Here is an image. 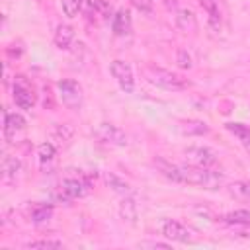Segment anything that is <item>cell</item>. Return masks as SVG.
I'll list each match as a JSON object with an SVG mask.
<instances>
[{
	"instance_id": "8fae6325",
	"label": "cell",
	"mask_w": 250,
	"mask_h": 250,
	"mask_svg": "<svg viewBox=\"0 0 250 250\" xmlns=\"http://www.w3.org/2000/svg\"><path fill=\"white\" fill-rule=\"evenodd\" d=\"M180 133L186 135V137H195V135H207L209 133V125L205 121H199V119H186V121H180L178 125Z\"/></svg>"
},
{
	"instance_id": "603a6c76",
	"label": "cell",
	"mask_w": 250,
	"mask_h": 250,
	"mask_svg": "<svg viewBox=\"0 0 250 250\" xmlns=\"http://www.w3.org/2000/svg\"><path fill=\"white\" fill-rule=\"evenodd\" d=\"M20 168H21V164H20V160L16 156H4V160H2V172H4V178L6 180L16 178V174L20 172Z\"/></svg>"
},
{
	"instance_id": "ffe728a7",
	"label": "cell",
	"mask_w": 250,
	"mask_h": 250,
	"mask_svg": "<svg viewBox=\"0 0 250 250\" xmlns=\"http://www.w3.org/2000/svg\"><path fill=\"white\" fill-rule=\"evenodd\" d=\"M199 4H201V8H203V10L207 12V16H209V23L215 25V27H219V25H221L219 2H217V0H199Z\"/></svg>"
},
{
	"instance_id": "52a82bcc",
	"label": "cell",
	"mask_w": 250,
	"mask_h": 250,
	"mask_svg": "<svg viewBox=\"0 0 250 250\" xmlns=\"http://www.w3.org/2000/svg\"><path fill=\"white\" fill-rule=\"evenodd\" d=\"M184 154L189 164L201 166V168H213L217 164V152L209 146H188L184 148Z\"/></svg>"
},
{
	"instance_id": "277c9868",
	"label": "cell",
	"mask_w": 250,
	"mask_h": 250,
	"mask_svg": "<svg viewBox=\"0 0 250 250\" xmlns=\"http://www.w3.org/2000/svg\"><path fill=\"white\" fill-rule=\"evenodd\" d=\"M57 88H59V96L62 100V104L68 107V109H80L82 105V86L72 80V78H62L57 82Z\"/></svg>"
},
{
	"instance_id": "7402d4cb",
	"label": "cell",
	"mask_w": 250,
	"mask_h": 250,
	"mask_svg": "<svg viewBox=\"0 0 250 250\" xmlns=\"http://www.w3.org/2000/svg\"><path fill=\"white\" fill-rule=\"evenodd\" d=\"M229 191L236 197V199H242V201H250V182L248 180H242V182H234L229 186Z\"/></svg>"
},
{
	"instance_id": "5bb4252c",
	"label": "cell",
	"mask_w": 250,
	"mask_h": 250,
	"mask_svg": "<svg viewBox=\"0 0 250 250\" xmlns=\"http://www.w3.org/2000/svg\"><path fill=\"white\" fill-rule=\"evenodd\" d=\"M23 127H25V117L21 113H6V117H4V133H6V137L16 135Z\"/></svg>"
},
{
	"instance_id": "e0dca14e",
	"label": "cell",
	"mask_w": 250,
	"mask_h": 250,
	"mask_svg": "<svg viewBox=\"0 0 250 250\" xmlns=\"http://www.w3.org/2000/svg\"><path fill=\"white\" fill-rule=\"evenodd\" d=\"M225 129H227L229 133H232L242 145L250 146V127H248V125L238 123V121H229V123H225Z\"/></svg>"
},
{
	"instance_id": "7a4b0ae2",
	"label": "cell",
	"mask_w": 250,
	"mask_h": 250,
	"mask_svg": "<svg viewBox=\"0 0 250 250\" xmlns=\"http://www.w3.org/2000/svg\"><path fill=\"white\" fill-rule=\"evenodd\" d=\"M143 74L145 78L158 86V88H164V90H170V92H178V90H184L188 86L186 78H182L180 74L172 72V70H166V68H158V66H145L143 68Z\"/></svg>"
},
{
	"instance_id": "30bf717a",
	"label": "cell",
	"mask_w": 250,
	"mask_h": 250,
	"mask_svg": "<svg viewBox=\"0 0 250 250\" xmlns=\"http://www.w3.org/2000/svg\"><path fill=\"white\" fill-rule=\"evenodd\" d=\"M131 27H133V21H131V12L125 10V8H119L115 12V16L111 18V29L115 35H127L131 33Z\"/></svg>"
},
{
	"instance_id": "ac0fdd59",
	"label": "cell",
	"mask_w": 250,
	"mask_h": 250,
	"mask_svg": "<svg viewBox=\"0 0 250 250\" xmlns=\"http://www.w3.org/2000/svg\"><path fill=\"white\" fill-rule=\"evenodd\" d=\"M176 25L182 31H195L197 29V21H195L193 12L191 10H180L178 16H176Z\"/></svg>"
},
{
	"instance_id": "7c38bea8",
	"label": "cell",
	"mask_w": 250,
	"mask_h": 250,
	"mask_svg": "<svg viewBox=\"0 0 250 250\" xmlns=\"http://www.w3.org/2000/svg\"><path fill=\"white\" fill-rule=\"evenodd\" d=\"M72 39H74V29H72V25H68V23H59V25H57V31H55V35H53V43H55L59 49H68L70 43H72Z\"/></svg>"
},
{
	"instance_id": "d4e9b609",
	"label": "cell",
	"mask_w": 250,
	"mask_h": 250,
	"mask_svg": "<svg viewBox=\"0 0 250 250\" xmlns=\"http://www.w3.org/2000/svg\"><path fill=\"white\" fill-rule=\"evenodd\" d=\"M82 2L84 0H62V12L68 18H74L78 14V10L82 8Z\"/></svg>"
},
{
	"instance_id": "6da1fadb",
	"label": "cell",
	"mask_w": 250,
	"mask_h": 250,
	"mask_svg": "<svg viewBox=\"0 0 250 250\" xmlns=\"http://www.w3.org/2000/svg\"><path fill=\"white\" fill-rule=\"evenodd\" d=\"M154 166L172 182L188 184V186H197L203 189H217L223 186L225 176L221 172H215L211 168H201L193 164H170L164 158H156Z\"/></svg>"
},
{
	"instance_id": "f1b7e54d",
	"label": "cell",
	"mask_w": 250,
	"mask_h": 250,
	"mask_svg": "<svg viewBox=\"0 0 250 250\" xmlns=\"http://www.w3.org/2000/svg\"><path fill=\"white\" fill-rule=\"evenodd\" d=\"M139 246H148V248H170V244H164V242H141Z\"/></svg>"
},
{
	"instance_id": "cb8c5ba5",
	"label": "cell",
	"mask_w": 250,
	"mask_h": 250,
	"mask_svg": "<svg viewBox=\"0 0 250 250\" xmlns=\"http://www.w3.org/2000/svg\"><path fill=\"white\" fill-rule=\"evenodd\" d=\"M37 156H39V162H49V160H53V156H55V145L53 143H41L39 146H37Z\"/></svg>"
},
{
	"instance_id": "2e32d148",
	"label": "cell",
	"mask_w": 250,
	"mask_h": 250,
	"mask_svg": "<svg viewBox=\"0 0 250 250\" xmlns=\"http://www.w3.org/2000/svg\"><path fill=\"white\" fill-rule=\"evenodd\" d=\"M104 178H105V184H107L115 193H119V195H133V188H131L125 180H121L117 174L107 172Z\"/></svg>"
},
{
	"instance_id": "5b68a950",
	"label": "cell",
	"mask_w": 250,
	"mask_h": 250,
	"mask_svg": "<svg viewBox=\"0 0 250 250\" xmlns=\"http://www.w3.org/2000/svg\"><path fill=\"white\" fill-rule=\"evenodd\" d=\"M94 137L104 143V145H111V146H127L129 139L127 135L113 123H107V121H102L94 127Z\"/></svg>"
},
{
	"instance_id": "d6986e66",
	"label": "cell",
	"mask_w": 250,
	"mask_h": 250,
	"mask_svg": "<svg viewBox=\"0 0 250 250\" xmlns=\"http://www.w3.org/2000/svg\"><path fill=\"white\" fill-rule=\"evenodd\" d=\"M72 127L68 125V123H59V125H55L53 127V133H51V137H53V141H57L61 146L62 145H68V141L72 139Z\"/></svg>"
},
{
	"instance_id": "ba28073f",
	"label": "cell",
	"mask_w": 250,
	"mask_h": 250,
	"mask_svg": "<svg viewBox=\"0 0 250 250\" xmlns=\"http://www.w3.org/2000/svg\"><path fill=\"white\" fill-rule=\"evenodd\" d=\"M162 234L168 238V240H174V242H182V244H188L193 240V232L184 227L180 221H174V219H166L162 221Z\"/></svg>"
},
{
	"instance_id": "4316f807",
	"label": "cell",
	"mask_w": 250,
	"mask_h": 250,
	"mask_svg": "<svg viewBox=\"0 0 250 250\" xmlns=\"http://www.w3.org/2000/svg\"><path fill=\"white\" fill-rule=\"evenodd\" d=\"M176 62H178V66L180 68H191V57H189V53L186 51V49H178V55H176Z\"/></svg>"
},
{
	"instance_id": "3957f363",
	"label": "cell",
	"mask_w": 250,
	"mask_h": 250,
	"mask_svg": "<svg viewBox=\"0 0 250 250\" xmlns=\"http://www.w3.org/2000/svg\"><path fill=\"white\" fill-rule=\"evenodd\" d=\"M90 191V176L78 174L76 178H64L57 188V199L61 201H72L78 197H84Z\"/></svg>"
},
{
	"instance_id": "83f0119b",
	"label": "cell",
	"mask_w": 250,
	"mask_h": 250,
	"mask_svg": "<svg viewBox=\"0 0 250 250\" xmlns=\"http://www.w3.org/2000/svg\"><path fill=\"white\" fill-rule=\"evenodd\" d=\"M131 2H133V6H135L139 12H143V14H150L152 8H154V2H152V0H131Z\"/></svg>"
},
{
	"instance_id": "9a60e30c",
	"label": "cell",
	"mask_w": 250,
	"mask_h": 250,
	"mask_svg": "<svg viewBox=\"0 0 250 250\" xmlns=\"http://www.w3.org/2000/svg\"><path fill=\"white\" fill-rule=\"evenodd\" d=\"M53 217V205L51 203H33L29 207V219L33 223H45Z\"/></svg>"
},
{
	"instance_id": "484cf974",
	"label": "cell",
	"mask_w": 250,
	"mask_h": 250,
	"mask_svg": "<svg viewBox=\"0 0 250 250\" xmlns=\"http://www.w3.org/2000/svg\"><path fill=\"white\" fill-rule=\"evenodd\" d=\"M25 248H62V242H59V240H31V242H25Z\"/></svg>"
},
{
	"instance_id": "8992f818",
	"label": "cell",
	"mask_w": 250,
	"mask_h": 250,
	"mask_svg": "<svg viewBox=\"0 0 250 250\" xmlns=\"http://www.w3.org/2000/svg\"><path fill=\"white\" fill-rule=\"evenodd\" d=\"M109 72L111 76L115 78V82L119 84V88L125 92V94H131L135 90V76H133V68L127 61H121V59H115L111 61L109 64Z\"/></svg>"
},
{
	"instance_id": "44dd1931",
	"label": "cell",
	"mask_w": 250,
	"mask_h": 250,
	"mask_svg": "<svg viewBox=\"0 0 250 250\" xmlns=\"http://www.w3.org/2000/svg\"><path fill=\"white\" fill-rule=\"evenodd\" d=\"M223 219H225V223H229V225H250V209H236V211H230V213H227Z\"/></svg>"
},
{
	"instance_id": "9c48e42d",
	"label": "cell",
	"mask_w": 250,
	"mask_h": 250,
	"mask_svg": "<svg viewBox=\"0 0 250 250\" xmlns=\"http://www.w3.org/2000/svg\"><path fill=\"white\" fill-rule=\"evenodd\" d=\"M14 104L20 109H31L35 104V94L31 86L23 80V76H18L14 80Z\"/></svg>"
},
{
	"instance_id": "4fadbf2b",
	"label": "cell",
	"mask_w": 250,
	"mask_h": 250,
	"mask_svg": "<svg viewBox=\"0 0 250 250\" xmlns=\"http://www.w3.org/2000/svg\"><path fill=\"white\" fill-rule=\"evenodd\" d=\"M119 217L123 221H129V223H135L137 221L139 209H137V203H135L133 195H123V199L119 203Z\"/></svg>"
},
{
	"instance_id": "f546056e",
	"label": "cell",
	"mask_w": 250,
	"mask_h": 250,
	"mask_svg": "<svg viewBox=\"0 0 250 250\" xmlns=\"http://www.w3.org/2000/svg\"><path fill=\"white\" fill-rule=\"evenodd\" d=\"M164 2H166L168 6H176V2H178V0H164Z\"/></svg>"
}]
</instances>
